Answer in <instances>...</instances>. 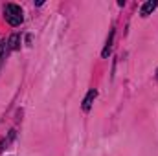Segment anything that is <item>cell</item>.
I'll use <instances>...</instances> for the list:
<instances>
[{"label":"cell","mask_w":158,"mask_h":156,"mask_svg":"<svg viewBox=\"0 0 158 156\" xmlns=\"http://www.w3.org/2000/svg\"><path fill=\"white\" fill-rule=\"evenodd\" d=\"M4 17H6V20L11 24V26H20L22 24V20H24V13H22V9H20V6H17V4H7L6 7H4Z\"/></svg>","instance_id":"6da1fadb"},{"label":"cell","mask_w":158,"mask_h":156,"mask_svg":"<svg viewBox=\"0 0 158 156\" xmlns=\"http://www.w3.org/2000/svg\"><path fill=\"white\" fill-rule=\"evenodd\" d=\"M158 6V2H155V0H149V2H145L143 6H142V9H140V15L142 17H147L151 11H155Z\"/></svg>","instance_id":"3957f363"},{"label":"cell","mask_w":158,"mask_h":156,"mask_svg":"<svg viewBox=\"0 0 158 156\" xmlns=\"http://www.w3.org/2000/svg\"><path fill=\"white\" fill-rule=\"evenodd\" d=\"M7 44H9V50H19V46H20V37L17 35V33H13L9 40H7Z\"/></svg>","instance_id":"5b68a950"},{"label":"cell","mask_w":158,"mask_h":156,"mask_svg":"<svg viewBox=\"0 0 158 156\" xmlns=\"http://www.w3.org/2000/svg\"><path fill=\"white\" fill-rule=\"evenodd\" d=\"M96 96H98V92L96 90H88V94H86V97L83 99V110H90V107H92V103H94V99H96Z\"/></svg>","instance_id":"7a4b0ae2"},{"label":"cell","mask_w":158,"mask_h":156,"mask_svg":"<svg viewBox=\"0 0 158 156\" xmlns=\"http://www.w3.org/2000/svg\"><path fill=\"white\" fill-rule=\"evenodd\" d=\"M156 79H158V70H156Z\"/></svg>","instance_id":"8992f818"},{"label":"cell","mask_w":158,"mask_h":156,"mask_svg":"<svg viewBox=\"0 0 158 156\" xmlns=\"http://www.w3.org/2000/svg\"><path fill=\"white\" fill-rule=\"evenodd\" d=\"M112 40H114V30H110V33H109V39L105 42V48H103V51H101V55L107 59L109 55H110V51H112Z\"/></svg>","instance_id":"277c9868"}]
</instances>
